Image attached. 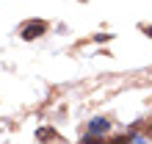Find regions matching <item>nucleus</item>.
I'll use <instances>...</instances> for the list:
<instances>
[{"instance_id":"obj_1","label":"nucleus","mask_w":152,"mask_h":144,"mask_svg":"<svg viewBox=\"0 0 152 144\" xmlns=\"http://www.w3.org/2000/svg\"><path fill=\"white\" fill-rule=\"evenodd\" d=\"M47 33V22L44 20H28L22 25V31H20V36L25 42H33V39H39V36H44Z\"/></svg>"},{"instance_id":"obj_2","label":"nucleus","mask_w":152,"mask_h":144,"mask_svg":"<svg viewBox=\"0 0 152 144\" xmlns=\"http://www.w3.org/2000/svg\"><path fill=\"white\" fill-rule=\"evenodd\" d=\"M86 133H88V136H97V139L108 136V133H111V119H108V116H94V119L86 125Z\"/></svg>"},{"instance_id":"obj_3","label":"nucleus","mask_w":152,"mask_h":144,"mask_svg":"<svg viewBox=\"0 0 152 144\" xmlns=\"http://www.w3.org/2000/svg\"><path fill=\"white\" fill-rule=\"evenodd\" d=\"M36 139H56V133H53V130H36Z\"/></svg>"},{"instance_id":"obj_4","label":"nucleus","mask_w":152,"mask_h":144,"mask_svg":"<svg viewBox=\"0 0 152 144\" xmlns=\"http://www.w3.org/2000/svg\"><path fill=\"white\" fill-rule=\"evenodd\" d=\"M144 33H147V36H152V25H144Z\"/></svg>"}]
</instances>
